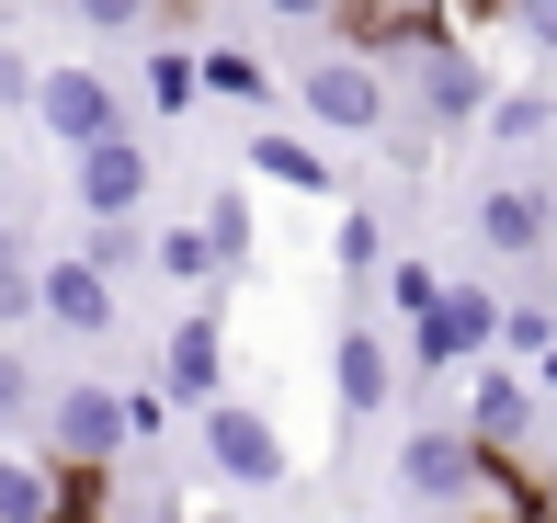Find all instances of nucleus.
<instances>
[{
    "label": "nucleus",
    "mask_w": 557,
    "mask_h": 523,
    "mask_svg": "<svg viewBox=\"0 0 557 523\" xmlns=\"http://www.w3.org/2000/svg\"><path fill=\"white\" fill-rule=\"evenodd\" d=\"M387 80H410L421 126H478V103H490V58H478L455 23H444V35H421V46H398Z\"/></svg>",
    "instance_id": "nucleus-1"
},
{
    "label": "nucleus",
    "mask_w": 557,
    "mask_h": 523,
    "mask_svg": "<svg viewBox=\"0 0 557 523\" xmlns=\"http://www.w3.org/2000/svg\"><path fill=\"white\" fill-rule=\"evenodd\" d=\"M296 114L331 137H375L387 126V69L364 58V46H342V58H308L296 69Z\"/></svg>",
    "instance_id": "nucleus-2"
},
{
    "label": "nucleus",
    "mask_w": 557,
    "mask_h": 523,
    "mask_svg": "<svg viewBox=\"0 0 557 523\" xmlns=\"http://www.w3.org/2000/svg\"><path fill=\"white\" fill-rule=\"evenodd\" d=\"M194 421H206V466H216V478L227 489H285V433H273V410H250V398H206V410H194Z\"/></svg>",
    "instance_id": "nucleus-3"
},
{
    "label": "nucleus",
    "mask_w": 557,
    "mask_h": 523,
    "mask_svg": "<svg viewBox=\"0 0 557 523\" xmlns=\"http://www.w3.org/2000/svg\"><path fill=\"white\" fill-rule=\"evenodd\" d=\"M23 114H35L58 148H81V137L125 126V114H114V80H103L91 58H35V91H23Z\"/></svg>",
    "instance_id": "nucleus-4"
},
{
    "label": "nucleus",
    "mask_w": 557,
    "mask_h": 523,
    "mask_svg": "<svg viewBox=\"0 0 557 523\" xmlns=\"http://www.w3.org/2000/svg\"><path fill=\"white\" fill-rule=\"evenodd\" d=\"M46 444H58V466L69 478H103V466L125 456V398L114 387H46Z\"/></svg>",
    "instance_id": "nucleus-5"
},
{
    "label": "nucleus",
    "mask_w": 557,
    "mask_h": 523,
    "mask_svg": "<svg viewBox=\"0 0 557 523\" xmlns=\"http://www.w3.org/2000/svg\"><path fill=\"white\" fill-rule=\"evenodd\" d=\"M114 273H91L81 251H58V262H35V319L46 331H69V341H103V331H125V308H114Z\"/></svg>",
    "instance_id": "nucleus-6"
},
{
    "label": "nucleus",
    "mask_w": 557,
    "mask_h": 523,
    "mask_svg": "<svg viewBox=\"0 0 557 523\" xmlns=\"http://www.w3.org/2000/svg\"><path fill=\"white\" fill-rule=\"evenodd\" d=\"M490 331H500V296H478V285H433L410 308V353L421 364H478L490 353Z\"/></svg>",
    "instance_id": "nucleus-7"
},
{
    "label": "nucleus",
    "mask_w": 557,
    "mask_h": 523,
    "mask_svg": "<svg viewBox=\"0 0 557 523\" xmlns=\"http://www.w3.org/2000/svg\"><path fill=\"white\" fill-rule=\"evenodd\" d=\"M69 183H81V216H137L148 206V148L125 126H103V137L69 148Z\"/></svg>",
    "instance_id": "nucleus-8"
},
{
    "label": "nucleus",
    "mask_w": 557,
    "mask_h": 523,
    "mask_svg": "<svg viewBox=\"0 0 557 523\" xmlns=\"http://www.w3.org/2000/svg\"><path fill=\"white\" fill-rule=\"evenodd\" d=\"M467 478H478V444L455 433V421H421V433L398 444V489H410L421 512H467Z\"/></svg>",
    "instance_id": "nucleus-9"
},
{
    "label": "nucleus",
    "mask_w": 557,
    "mask_h": 523,
    "mask_svg": "<svg viewBox=\"0 0 557 523\" xmlns=\"http://www.w3.org/2000/svg\"><path fill=\"white\" fill-rule=\"evenodd\" d=\"M455 433H467V444H490V456H512V444L535 433V387H523L512 364H490V353H478V364H467V410H455Z\"/></svg>",
    "instance_id": "nucleus-10"
},
{
    "label": "nucleus",
    "mask_w": 557,
    "mask_h": 523,
    "mask_svg": "<svg viewBox=\"0 0 557 523\" xmlns=\"http://www.w3.org/2000/svg\"><path fill=\"white\" fill-rule=\"evenodd\" d=\"M216 387H227V331H216V308H194V319H171V353H160V398H171V410H206Z\"/></svg>",
    "instance_id": "nucleus-11"
},
{
    "label": "nucleus",
    "mask_w": 557,
    "mask_h": 523,
    "mask_svg": "<svg viewBox=\"0 0 557 523\" xmlns=\"http://www.w3.org/2000/svg\"><path fill=\"white\" fill-rule=\"evenodd\" d=\"M546 228H557V194L546 183H490V194H478V251L523 262V251H546Z\"/></svg>",
    "instance_id": "nucleus-12"
},
{
    "label": "nucleus",
    "mask_w": 557,
    "mask_h": 523,
    "mask_svg": "<svg viewBox=\"0 0 557 523\" xmlns=\"http://www.w3.org/2000/svg\"><path fill=\"white\" fill-rule=\"evenodd\" d=\"M331 387H342V421H375V410H387V387H398L387 331H364V319H352V331L331 341Z\"/></svg>",
    "instance_id": "nucleus-13"
},
{
    "label": "nucleus",
    "mask_w": 557,
    "mask_h": 523,
    "mask_svg": "<svg viewBox=\"0 0 557 523\" xmlns=\"http://www.w3.org/2000/svg\"><path fill=\"white\" fill-rule=\"evenodd\" d=\"M148 262L171 273V285H216V239H206V216H183V228H148Z\"/></svg>",
    "instance_id": "nucleus-14"
},
{
    "label": "nucleus",
    "mask_w": 557,
    "mask_h": 523,
    "mask_svg": "<svg viewBox=\"0 0 557 523\" xmlns=\"http://www.w3.org/2000/svg\"><path fill=\"white\" fill-rule=\"evenodd\" d=\"M23 319H35V228L0 216V331H23Z\"/></svg>",
    "instance_id": "nucleus-15"
},
{
    "label": "nucleus",
    "mask_w": 557,
    "mask_h": 523,
    "mask_svg": "<svg viewBox=\"0 0 557 523\" xmlns=\"http://www.w3.org/2000/svg\"><path fill=\"white\" fill-rule=\"evenodd\" d=\"M58 512V478H46L35 456H12V444H0V523H46Z\"/></svg>",
    "instance_id": "nucleus-16"
},
{
    "label": "nucleus",
    "mask_w": 557,
    "mask_h": 523,
    "mask_svg": "<svg viewBox=\"0 0 557 523\" xmlns=\"http://www.w3.org/2000/svg\"><path fill=\"white\" fill-rule=\"evenodd\" d=\"M331 262L352 273V285H375V262H387V216H375V206H342V228H331Z\"/></svg>",
    "instance_id": "nucleus-17"
},
{
    "label": "nucleus",
    "mask_w": 557,
    "mask_h": 523,
    "mask_svg": "<svg viewBox=\"0 0 557 523\" xmlns=\"http://www.w3.org/2000/svg\"><path fill=\"white\" fill-rule=\"evenodd\" d=\"M250 171H262V183H296V194H331V160L296 148V137H250Z\"/></svg>",
    "instance_id": "nucleus-18"
},
{
    "label": "nucleus",
    "mask_w": 557,
    "mask_h": 523,
    "mask_svg": "<svg viewBox=\"0 0 557 523\" xmlns=\"http://www.w3.org/2000/svg\"><path fill=\"white\" fill-rule=\"evenodd\" d=\"M194 91H227V103H262V91H273V69H262V58H239V46H206V58H194Z\"/></svg>",
    "instance_id": "nucleus-19"
},
{
    "label": "nucleus",
    "mask_w": 557,
    "mask_h": 523,
    "mask_svg": "<svg viewBox=\"0 0 557 523\" xmlns=\"http://www.w3.org/2000/svg\"><path fill=\"white\" fill-rule=\"evenodd\" d=\"M478 126H490L500 148H523V137L557 126V103H546V91H490V103H478Z\"/></svg>",
    "instance_id": "nucleus-20"
},
{
    "label": "nucleus",
    "mask_w": 557,
    "mask_h": 523,
    "mask_svg": "<svg viewBox=\"0 0 557 523\" xmlns=\"http://www.w3.org/2000/svg\"><path fill=\"white\" fill-rule=\"evenodd\" d=\"M81 262H91V273H114V285H125V273L148 262V228H137V216H91V239H81Z\"/></svg>",
    "instance_id": "nucleus-21"
},
{
    "label": "nucleus",
    "mask_w": 557,
    "mask_h": 523,
    "mask_svg": "<svg viewBox=\"0 0 557 523\" xmlns=\"http://www.w3.org/2000/svg\"><path fill=\"white\" fill-rule=\"evenodd\" d=\"M148 103H160V114H194V103H206V91H194V46H160V58H148Z\"/></svg>",
    "instance_id": "nucleus-22"
},
{
    "label": "nucleus",
    "mask_w": 557,
    "mask_h": 523,
    "mask_svg": "<svg viewBox=\"0 0 557 523\" xmlns=\"http://www.w3.org/2000/svg\"><path fill=\"white\" fill-rule=\"evenodd\" d=\"M35 410H46V376H35L23 353H12V341H0V433H23Z\"/></svg>",
    "instance_id": "nucleus-23"
},
{
    "label": "nucleus",
    "mask_w": 557,
    "mask_h": 523,
    "mask_svg": "<svg viewBox=\"0 0 557 523\" xmlns=\"http://www.w3.org/2000/svg\"><path fill=\"white\" fill-rule=\"evenodd\" d=\"M546 341H557V308H500L490 353H546Z\"/></svg>",
    "instance_id": "nucleus-24"
},
{
    "label": "nucleus",
    "mask_w": 557,
    "mask_h": 523,
    "mask_svg": "<svg viewBox=\"0 0 557 523\" xmlns=\"http://www.w3.org/2000/svg\"><path fill=\"white\" fill-rule=\"evenodd\" d=\"M206 239H216V262L250 251V194H216V206H206Z\"/></svg>",
    "instance_id": "nucleus-25"
},
{
    "label": "nucleus",
    "mask_w": 557,
    "mask_h": 523,
    "mask_svg": "<svg viewBox=\"0 0 557 523\" xmlns=\"http://www.w3.org/2000/svg\"><path fill=\"white\" fill-rule=\"evenodd\" d=\"M500 23H512L535 58H557V0H500Z\"/></svg>",
    "instance_id": "nucleus-26"
},
{
    "label": "nucleus",
    "mask_w": 557,
    "mask_h": 523,
    "mask_svg": "<svg viewBox=\"0 0 557 523\" xmlns=\"http://www.w3.org/2000/svg\"><path fill=\"white\" fill-rule=\"evenodd\" d=\"M69 12H81V23H91V35H137V23H148V12H160V0H69Z\"/></svg>",
    "instance_id": "nucleus-27"
},
{
    "label": "nucleus",
    "mask_w": 557,
    "mask_h": 523,
    "mask_svg": "<svg viewBox=\"0 0 557 523\" xmlns=\"http://www.w3.org/2000/svg\"><path fill=\"white\" fill-rule=\"evenodd\" d=\"M23 91H35V46H0V114H23Z\"/></svg>",
    "instance_id": "nucleus-28"
},
{
    "label": "nucleus",
    "mask_w": 557,
    "mask_h": 523,
    "mask_svg": "<svg viewBox=\"0 0 557 523\" xmlns=\"http://www.w3.org/2000/svg\"><path fill=\"white\" fill-rule=\"evenodd\" d=\"M160 421H171V398H160V387H125V444H148Z\"/></svg>",
    "instance_id": "nucleus-29"
},
{
    "label": "nucleus",
    "mask_w": 557,
    "mask_h": 523,
    "mask_svg": "<svg viewBox=\"0 0 557 523\" xmlns=\"http://www.w3.org/2000/svg\"><path fill=\"white\" fill-rule=\"evenodd\" d=\"M375 273H387V308H398V319H410L421 296H433V273H421V262H375Z\"/></svg>",
    "instance_id": "nucleus-30"
},
{
    "label": "nucleus",
    "mask_w": 557,
    "mask_h": 523,
    "mask_svg": "<svg viewBox=\"0 0 557 523\" xmlns=\"http://www.w3.org/2000/svg\"><path fill=\"white\" fill-rule=\"evenodd\" d=\"M273 23H342V0H262Z\"/></svg>",
    "instance_id": "nucleus-31"
},
{
    "label": "nucleus",
    "mask_w": 557,
    "mask_h": 523,
    "mask_svg": "<svg viewBox=\"0 0 557 523\" xmlns=\"http://www.w3.org/2000/svg\"><path fill=\"white\" fill-rule=\"evenodd\" d=\"M523 387H546V398H557V341H546V353H535V376H523Z\"/></svg>",
    "instance_id": "nucleus-32"
},
{
    "label": "nucleus",
    "mask_w": 557,
    "mask_h": 523,
    "mask_svg": "<svg viewBox=\"0 0 557 523\" xmlns=\"http://www.w3.org/2000/svg\"><path fill=\"white\" fill-rule=\"evenodd\" d=\"M114 523H171V512H160V501H137V512H114Z\"/></svg>",
    "instance_id": "nucleus-33"
},
{
    "label": "nucleus",
    "mask_w": 557,
    "mask_h": 523,
    "mask_svg": "<svg viewBox=\"0 0 557 523\" xmlns=\"http://www.w3.org/2000/svg\"><path fill=\"white\" fill-rule=\"evenodd\" d=\"M535 501H557V456H546V478H535Z\"/></svg>",
    "instance_id": "nucleus-34"
}]
</instances>
